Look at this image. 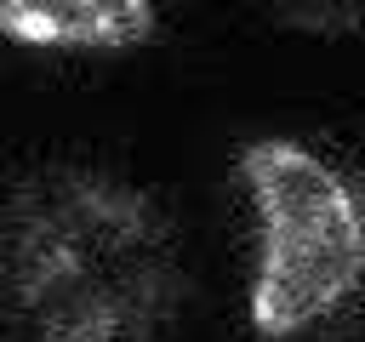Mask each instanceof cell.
Returning a JSON list of instances; mask_svg holds the SVG:
<instances>
[{"label": "cell", "instance_id": "cell-1", "mask_svg": "<svg viewBox=\"0 0 365 342\" xmlns=\"http://www.w3.org/2000/svg\"><path fill=\"white\" fill-rule=\"evenodd\" d=\"M6 291L40 342H154L182 302L177 228L108 171H46L6 217Z\"/></svg>", "mask_w": 365, "mask_h": 342}, {"label": "cell", "instance_id": "cell-3", "mask_svg": "<svg viewBox=\"0 0 365 342\" xmlns=\"http://www.w3.org/2000/svg\"><path fill=\"white\" fill-rule=\"evenodd\" d=\"M0 34L40 51H131L154 34V0H0Z\"/></svg>", "mask_w": 365, "mask_h": 342}, {"label": "cell", "instance_id": "cell-2", "mask_svg": "<svg viewBox=\"0 0 365 342\" xmlns=\"http://www.w3.org/2000/svg\"><path fill=\"white\" fill-rule=\"evenodd\" d=\"M240 171L257 205L251 325L268 342H291L365 285V211L342 171L291 137L251 142Z\"/></svg>", "mask_w": 365, "mask_h": 342}, {"label": "cell", "instance_id": "cell-4", "mask_svg": "<svg viewBox=\"0 0 365 342\" xmlns=\"http://www.w3.org/2000/svg\"><path fill=\"white\" fill-rule=\"evenodd\" d=\"M279 23L325 40H365V0H257Z\"/></svg>", "mask_w": 365, "mask_h": 342}]
</instances>
